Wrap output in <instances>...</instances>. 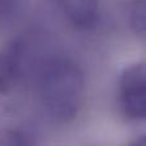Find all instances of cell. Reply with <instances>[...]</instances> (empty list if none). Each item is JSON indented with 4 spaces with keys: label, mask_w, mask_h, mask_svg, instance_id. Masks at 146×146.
Returning a JSON list of instances; mask_svg holds the SVG:
<instances>
[{
    "label": "cell",
    "mask_w": 146,
    "mask_h": 146,
    "mask_svg": "<svg viewBox=\"0 0 146 146\" xmlns=\"http://www.w3.org/2000/svg\"><path fill=\"white\" fill-rule=\"evenodd\" d=\"M35 85L41 106L53 121L68 123L78 115L85 99V76L72 56H41L35 66Z\"/></svg>",
    "instance_id": "1"
},
{
    "label": "cell",
    "mask_w": 146,
    "mask_h": 146,
    "mask_svg": "<svg viewBox=\"0 0 146 146\" xmlns=\"http://www.w3.org/2000/svg\"><path fill=\"white\" fill-rule=\"evenodd\" d=\"M117 103L127 121H146V62L132 63L121 72L117 82Z\"/></svg>",
    "instance_id": "2"
},
{
    "label": "cell",
    "mask_w": 146,
    "mask_h": 146,
    "mask_svg": "<svg viewBox=\"0 0 146 146\" xmlns=\"http://www.w3.org/2000/svg\"><path fill=\"white\" fill-rule=\"evenodd\" d=\"M67 21L80 30H91L99 21V0H53Z\"/></svg>",
    "instance_id": "3"
},
{
    "label": "cell",
    "mask_w": 146,
    "mask_h": 146,
    "mask_svg": "<svg viewBox=\"0 0 146 146\" xmlns=\"http://www.w3.org/2000/svg\"><path fill=\"white\" fill-rule=\"evenodd\" d=\"M21 63V48L7 54L0 53V92H5L17 78Z\"/></svg>",
    "instance_id": "4"
},
{
    "label": "cell",
    "mask_w": 146,
    "mask_h": 146,
    "mask_svg": "<svg viewBox=\"0 0 146 146\" xmlns=\"http://www.w3.org/2000/svg\"><path fill=\"white\" fill-rule=\"evenodd\" d=\"M127 17L132 31L146 38V0H131Z\"/></svg>",
    "instance_id": "5"
},
{
    "label": "cell",
    "mask_w": 146,
    "mask_h": 146,
    "mask_svg": "<svg viewBox=\"0 0 146 146\" xmlns=\"http://www.w3.org/2000/svg\"><path fill=\"white\" fill-rule=\"evenodd\" d=\"M0 146H36V142L30 132L15 128L8 131L0 139Z\"/></svg>",
    "instance_id": "6"
},
{
    "label": "cell",
    "mask_w": 146,
    "mask_h": 146,
    "mask_svg": "<svg viewBox=\"0 0 146 146\" xmlns=\"http://www.w3.org/2000/svg\"><path fill=\"white\" fill-rule=\"evenodd\" d=\"M19 0H0V18L10 15L18 7Z\"/></svg>",
    "instance_id": "7"
},
{
    "label": "cell",
    "mask_w": 146,
    "mask_h": 146,
    "mask_svg": "<svg viewBox=\"0 0 146 146\" xmlns=\"http://www.w3.org/2000/svg\"><path fill=\"white\" fill-rule=\"evenodd\" d=\"M128 146H146V135L140 136L139 139H136L135 141H132Z\"/></svg>",
    "instance_id": "8"
}]
</instances>
